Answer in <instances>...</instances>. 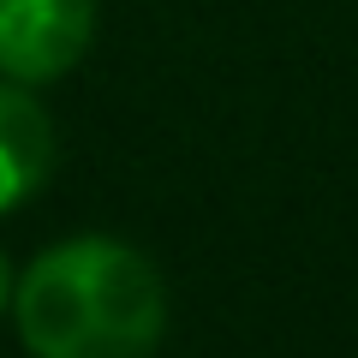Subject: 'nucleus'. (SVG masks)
Here are the masks:
<instances>
[{
    "label": "nucleus",
    "instance_id": "1",
    "mask_svg": "<svg viewBox=\"0 0 358 358\" xmlns=\"http://www.w3.org/2000/svg\"><path fill=\"white\" fill-rule=\"evenodd\" d=\"M162 322V275L120 239L54 245L18 281V334L36 358H150Z\"/></svg>",
    "mask_w": 358,
    "mask_h": 358
},
{
    "label": "nucleus",
    "instance_id": "2",
    "mask_svg": "<svg viewBox=\"0 0 358 358\" xmlns=\"http://www.w3.org/2000/svg\"><path fill=\"white\" fill-rule=\"evenodd\" d=\"M96 0H0V72L18 84L60 78L84 60Z\"/></svg>",
    "mask_w": 358,
    "mask_h": 358
},
{
    "label": "nucleus",
    "instance_id": "3",
    "mask_svg": "<svg viewBox=\"0 0 358 358\" xmlns=\"http://www.w3.org/2000/svg\"><path fill=\"white\" fill-rule=\"evenodd\" d=\"M54 162V126L24 90L0 84V209L24 203L48 179Z\"/></svg>",
    "mask_w": 358,
    "mask_h": 358
},
{
    "label": "nucleus",
    "instance_id": "4",
    "mask_svg": "<svg viewBox=\"0 0 358 358\" xmlns=\"http://www.w3.org/2000/svg\"><path fill=\"white\" fill-rule=\"evenodd\" d=\"M6 293H13V275H6V257H0V305H6Z\"/></svg>",
    "mask_w": 358,
    "mask_h": 358
}]
</instances>
